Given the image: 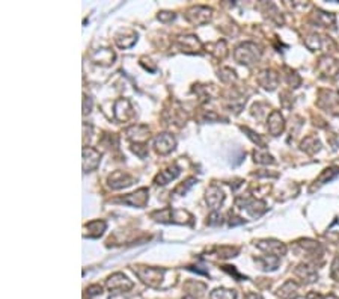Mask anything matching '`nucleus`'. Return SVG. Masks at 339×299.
<instances>
[{"mask_svg": "<svg viewBox=\"0 0 339 299\" xmlns=\"http://www.w3.org/2000/svg\"><path fill=\"white\" fill-rule=\"evenodd\" d=\"M133 271L148 287H152V289H158L160 284H162V281H163V276H165V269H158V268L134 266Z\"/></svg>", "mask_w": 339, "mask_h": 299, "instance_id": "obj_1", "label": "nucleus"}, {"mask_svg": "<svg viewBox=\"0 0 339 299\" xmlns=\"http://www.w3.org/2000/svg\"><path fill=\"white\" fill-rule=\"evenodd\" d=\"M235 59L240 64L251 65V64H254V62H256L259 59V50L252 43H244L240 47H237V50H235Z\"/></svg>", "mask_w": 339, "mask_h": 299, "instance_id": "obj_2", "label": "nucleus"}, {"mask_svg": "<svg viewBox=\"0 0 339 299\" xmlns=\"http://www.w3.org/2000/svg\"><path fill=\"white\" fill-rule=\"evenodd\" d=\"M212 9L207 6H194L187 12V20L193 24H205L210 22Z\"/></svg>", "mask_w": 339, "mask_h": 299, "instance_id": "obj_4", "label": "nucleus"}, {"mask_svg": "<svg viewBox=\"0 0 339 299\" xmlns=\"http://www.w3.org/2000/svg\"><path fill=\"white\" fill-rule=\"evenodd\" d=\"M184 299H194V298H193V296H186Z\"/></svg>", "mask_w": 339, "mask_h": 299, "instance_id": "obj_17", "label": "nucleus"}, {"mask_svg": "<svg viewBox=\"0 0 339 299\" xmlns=\"http://www.w3.org/2000/svg\"><path fill=\"white\" fill-rule=\"evenodd\" d=\"M86 292H87V295H101L103 289H101V286H92V287H89Z\"/></svg>", "mask_w": 339, "mask_h": 299, "instance_id": "obj_14", "label": "nucleus"}, {"mask_svg": "<svg viewBox=\"0 0 339 299\" xmlns=\"http://www.w3.org/2000/svg\"><path fill=\"white\" fill-rule=\"evenodd\" d=\"M87 236L89 237H100L103 231L106 230V222L104 221H92L86 225Z\"/></svg>", "mask_w": 339, "mask_h": 299, "instance_id": "obj_12", "label": "nucleus"}, {"mask_svg": "<svg viewBox=\"0 0 339 299\" xmlns=\"http://www.w3.org/2000/svg\"><path fill=\"white\" fill-rule=\"evenodd\" d=\"M178 174H180V169H178V166L176 165H173V166H170V168H168V169H165V171H162L160 172L157 177H155V184H168L169 182H172L173 179H176L178 177Z\"/></svg>", "mask_w": 339, "mask_h": 299, "instance_id": "obj_9", "label": "nucleus"}, {"mask_svg": "<svg viewBox=\"0 0 339 299\" xmlns=\"http://www.w3.org/2000/svg\"><path fill=\"white\" fill-rule=\"evenodd\" d=\"M223 200H225V195H223V192L219 187L212 186V187L208 189V192H207V203L211 206V208H217L223 203Z\"/></svg>", "mask_w": 339, "mask_h": 299, "instance_id": "obj_11", "label": "nucleus"}, {"mask_svg": "<svg viewBox=\"0 0 339 299\" xmlns=\"http://www.w3.org/2000/svg\"><path fill=\"white\" fill-rule=\"evenodd\" d=\"M109 299H127L126 296H124V295H119V293H115L113 296H110Z\"/></svg>", "mask_w": 339, "mask_h": 299, "instance_id": "obj_16", "label": "nucleus"}, {"mask_svg": "<svg viewBox=\"0 0 339 299\" xmlns=\"http://www.w3.org/2000/svg\"><path fill=\"white\" fill-rule=\"evenodd\" d=\"M277 296L280 299H296L298 296V286L294 281H287L277 292Z\"/></svg>", "mask_w": 339, "mask_h": 299, "instance_id": "obj_10", "label": "nucleus"}, {"mask_svg": "<svg viewBox=\"0 0 339 299\" xmlns=\"http://www.w3.org/2000/svg\"><path fill=\"white\" fill-rule=\"evenodd\" d=\"M154 145L157 148L158 153H162V154H168L173 150L175 147V139L172 135L169 133H162V135H158L154 140Z\"/></svg>", "mask_w": 339, "mask_h": 299, "instance_id": "obj_6", "label": "nucleus"}, {"mask_svg": "<svg viewBox=\"0 0 339 299\" xmlns=\"http://www.w3.org/2000/svg\"><path fill=\"white\" fill-rule=\"evenodd\" d=\"M246 299H262V296L258 295V293H247V295H246Z\"/></svg>", "mask_w": 339, "mask_h": 299, "instance_id": "obj_15", "label": "nucleus"}, {"mask_svg": "<svg viewBox=\"0 0 339 299\" xmlns=\"http://www.w3.org/2000/svg\"><path fill=\"white\" fill-rule=\"evenodd\" d=\"M101 161V154L91 147H85L83 150V169L85 172H91L98 168Z\"/></svg>", "mask_w": 339, "mask_h": 299, "instance_id": "obj_5", "label": "nucleus"}, {"mask_svg": "<svg viewBox=\"0 0 339 299\" xmlns=\"http://www.w3.org/2000/svg\"><path fill=\"white\" fill-rule=\"evenodd\" d=\"M106 287L107 290H110L113 293H121V292H128L133 289V281L128 279L124 274H113L109 276V279L106 281Z\"/></svg>", "mask_w": 339, "mask_h": 299, "instance_id": "obj_3", "label": "nucleus"}, {"mask_svg": "<svg viewBox=\"0 0 339 299\" xmlns=\"http://www.w3.org/2000/svg\"><path fill=\"white\" fill-rule=\"evenodd\" d=\"M148 193H149L148 189L142 187V189L136 190L134 193H131V195L122 198V201L126 203V204L133 206V207H145L147 203H148Z\"/></svg>", "mask_w": 339, "mask_h": 299, "instance_id": "obj_8", "label": "nucleus"}, {"mask_svg": "<svg viewBox=\"0 0 339 299\" xmlns=\"http://www.w3.org/2000/svg\"><path fill=\"white\" fill-rule=\"evenodd\" d=\"M210 299H237V293L229 289H216L211 292Z\"/></svg>", "mask_w": 339, "mask_h": 299, "instance_id": "obj_13", "label": "nucleus"}, {"mask_svg": "<svg viewBox=\"0 0 339 299\" xmlns=\"http://www.w3.org/2000/svg\"><path fill=\"white\" fill-rule=\"evenodd\" d=\"M133 177H130L128 174L122 172V171H116L113 172L109 177V186L112 189H122V187H128L133 184Z\"/></svg>", "mask_w": 339, "mask_h": 299, "instance_id": "obj_7", "label": "nucleus"}]
</instances>
